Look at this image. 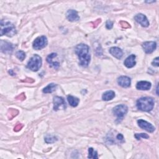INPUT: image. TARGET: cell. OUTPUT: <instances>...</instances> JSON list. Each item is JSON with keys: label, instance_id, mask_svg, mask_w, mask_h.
<instances>
[{"label": "cell", "instance_id": "1", "mask_svg": "<svg viewBox=\"0 0 159 159\" xmlns=\"http://www.w3.org/2000/svg\"><path fill=\"white\" fill-rule=\"evenodd\" d=\"M75 53L79 58L80 65L83 67L88 66L91 59L89 47L84 43L78 44L75 47Z\"/></svg>", "mask_w": 159, "mask_h": 159}, {"label": "cell", "instance_id": "2", "mask_svg": "<svg viewBox=\"0 0 159 159\" xmlns=\"http://www.w3.org/2000/svg\"><path fill=\"white\" fill-rule=\"evenodd\" d=\"M136 105L139 110L149 112L154 107V101L150 97H142L137 101Z\"/></svg>", "mask_w": 159, "mask_h": 159}, {"label": "cell", "instance_id": "3", "mask_svg": "<svg viewBox=\"0 0 159 159\" xmlns=\"http://www.w3.org/2000/svg\"><path fill=\"white\" fill-rule=\"evenodd\" d=\"M16 34L14 25L10 22H5L1 20V35H6L8 37H12Z\"/></svg>", "mask_w": 159, "mask_h": 159}, {"label": "cell", "instance_id": "4", "mask_svg": "<svg viewBox=\"0 0 159 159\" xmlns=\"http://www.w3.org/2000/svg\"><path fill=\"white\" fill-rule=\"evenodd\" d=\"M42 58L38 55H34L27 63V68L33 71H38L42 66Z\"/></svg>", "mask_w": 159, "mask_h": 159}, {"label": "cell", "instance_id": "5", "mask_svg": "<svg viewBox=\"0 0 159 159\" xmlns=\"http://www.w3.org/2000/svg\"><path fill=\"white\" fill-rule=\"evenodd\" d=\"M128 111V108L125 104H120L116 106L113 109L114 114L117 117L118 120H122L125 116Z\"/></svg>", "mask_w": 159, "mask_h": 159}, {"label": "cell", "instance_id": "6", "mask_svg": "<svg viewBox=\"0 0 159 159\" xmlns=\"http://www.w3.org/2000/svg\"><path fill=\"white\" fill-rule=\"evenodd\" d=\"M47 42H47V37L44 35H42L35 39V40L33 42L32 46L35 50H39L46 47V45H47Z\"/></svg>", "mask_w": 159, "mask_h": 159}, {"label": "cell", "instance_id": "7", "mask_svg": "<svg viewBox=\"0 0 159 159\" xmlns=\"http://www.w3.org/2000/svg\"><path fill=\"white\" fill-rule=\"evenodd\" d=\"M66 108V102L63 98L55 96L53 98V109L58 111L59 109H65Z\"/></svg>", "mask_w": 159, "mask_h": 159}, {"label": "cell", "instance_id": "8", "mask_svg": "<svg viewBox=\"0 0 159 159\" xmlns=\"http://www.w3.org/2000/svg\"><path fill=\"white\" fill-rule=\"evenodd\" d=\"M137 123H138V125L139 126L147 130V132H153L154 130H155V127L150 123L143 120V119H139L137 120Z\"/></svg>", "mask_w": 159, "mask_h": 159}, {"label": "cell", "instance_id": "9", "mask_svg": "<svg viewBox=\"0 0 159 159\" xmlns=\"http://www.w3.org/2000/svg\"><path fill=\"white\" fill-rule=\"evenodd\" d=\"M142 47L146 53H151L155 50L157 47V43L153 41L145 42L143 43Z\"/></svg>", "mask_w": 159, "mask_h": 159}, {"label": "cell", "instance_id": "10", "mask_svg": "<svg viewBox=\"0 0 159 159\" xmlns=\"http://www.w3.org/2000/svg\"><path fill=\"white\" fill-rule=\"evenodd\" d=\"M134 19L137 22L140 24L142 27H147L149 25V22L147 18V17L143 14L139 13L135 16Z\"/></svg>", "mask_w": 159, "mask_h": 159}, {"label": "cell", "instance_id": "11", "mask_svg": "<svg viewBox=\"0 0 159 159\" xmlns=\"http://www.w3.org/2000/svg\"><path fill=\"white\" fill-rule=\"evenodd\" d=\"M1 50L4 53H11L13 50V45L12 43L1 40Z\"/></svg>", "mask_w": 159, "mask_h": 159}, {"label": "cell", "instance_id": "12", "mask_svg": "<svg viewBox=\"0 0 159 159\" xmlns=\"http://www.w3.org/2000/svg\"><path fill=\"white\" fill-rule=\"evenodd\" d=\"M117 83L120 86L123 88H128L130 86L131 80L128 76H122L118 78Z\"/></svg>", "mask_w": 159, "mask_h": 159}, {"label": "cell", "instance_id": "13", "mask_svg": "<svg viewBox=\"0 0 159 159\" xmlns=\"http://www.w3.org/2000/svg\"><path fill=\"white\" fill-rule=\"evenodd\" d=\"M57 57V54L55 53H52L50 54L47 57V61L50 65L51 66L55 68H58L60 66V63H58V61H55L54 59Z\"/></svg>", "mask_w": 159, "mask_h": 159}, {"label": "cell", "instance_id": "14", "mask_svg": "<svg viewBox=\"0 0 159 159\" xmlns=\"http://www.w3.org/2000/svg\"><path fill=\"white\" fill-rule=\"evenodd\" d=\"M66 17L68 20L71 22L78 21L80 20V16L78 14L77 11L73 9H70L66 12Z\"/></svg>", "mask_w": 159, "mask_h": 159}, {"label": "cell", "instance_id": "15", "mask_svg": "<svg viewBox=\"0 0 159 159\" xmlns=\"http://www.w3.org/2000/svg\"><path fill=\"white\" fill-rule=\"evenodd\" d=\"M109 53L114 57H116L117 59H120L123 55V52L122 50L119 48V47H111L109 49Z\"/></svg>", "mask_w": 159, "mask_h": 159}, {"label": "cell", "instance_id": "16", "mask_svg": "<svg viewBox=\"0 0 159 159\" xmlns=\"http://www.w3.org/2000/svg\"><path fill=\"white\" fill-rule=\"evenodd\" d=\"M135 55H130V56H129L124 61V65L127 67V68H132L133 66H135L136 62H135Z\"/></svg>", "mask_w": 159, "mask_h": 159}, {"label": "cell", "instance_id": "17", "mask_svg": "<svg viewBox=\"0 0 159 159\" xmlns=\"http://www.w3.org/2000/svg\"><path fill=\"white\" fill-rule=\"evenodd\" d=\"M151 88V83L146 81H141L137 83L136 88L139 90H148Z\"/></svg>", "mask_w": 159, "mask_h": 159}, {"label": "cell", "instance_id": "18", "mask_svg": "<svg viewBox=\"0 0 159 159\" xmlns=\"http://www.w3.org/2000/svg\"><path fill=\"white\" fill-rule=\"evenodd\" d=\"M115 97V93L113 91H107L105 92L102 96V99L104 101H110Z\"/></svg>", "mask_w": 159, "mask_h": 159}, {"label": "cell", "instance_id": "19", "mask_svg": "<svg viewBox=\"0 0 159 159\" xmlns=\"http://www.w3.org/2000/svg\"><path fill=\"white\" fill-rule=\"evenodd\" d=\"M67 100L69 104L73 107H76L80 102V100L78 98L71 95H68L67 96Z\"/></svg>", "mask_w": 159, "mask_h": 159}, {"label": "cell", "instance_id": "20", "mask_svg": "<svg viewBox=\"0 0 159 159\" xmlns=\"http://www.w3.org/2000/svg\"><path fill=\"white\" fill-rule=\"evenodd\" d=\"M56 88H57V84L54 83H50L48 86H47L45 88H43V92L44 93H50L54 91Z\"/></svg>", "mask_w": 159, "mask_h": 159}, {"label": "cell", "instance_id": "21", "mask_svg": "<svg viewBox=\"0 0 159 159\" xmlns=\"http://www.w3.org/2000/svg\"><path fill=\"white\" fill-rule=\"evenodd\" d=\"M57 140V139L56 137L52 135H47L45 137V141L47 143H51L56 142Z\"/></svg>", "mask_w": 159, "mask_h": 159}, {"label": "cell", "instance_id": "22", "mask_svg": "<svg viewBox=\"0 0 159 159\" xmlns=\"http://www.w3.org/2000/svg\"><path fill=\"white\" fill-rule=\"evenodd\" d=\"M88 158H98L97 152L95 151L93 148H89L88 149Z\"/></svg>", "mask_w": 159, "mask_h": 159}, {"label": "cell", "instance_id": "23", "mask_svg": "<svg viewBox=\"0 0 159 159\" xmlns=\"http://www.w3.org/2000/svg\"><path fill=\"white\" fill-rule=\"evenodd\" d=\"M16 55L17 58L18 59H19L20 60H21V61H23V60L25 59V57H26L25 53L24 52L22 51V50L17 51V52H16Z\"/></svg>", "mask_w": 159, "mask_h": 159}, {"label": "cell", "instance_id": "24", "mask_svg": "<svg viewBox=\"0 0 159 159\" xmlns=\"http://www.w3.org/2000/svg\"><path fill=\"white\" fill-rule=\"evenodd\" d=\"M135 137L137 139V140H140L141 137L142 138H145V139H148L149 136L145 133H142V134H135Z\"/></svg>", "mask_w": 159, "mask_h": 159}, {"label": "cell", "instance_id": "25", "mask_svg": "<svg viewBox=\"0 0 159 159\" xmlns=\"http://www.w3.org/2000/svg\"><path fill=\"white\" fill-rule=\"evenodd\" d=\"M106 28L107 29H111L112 28V26H113V22L109 20H107L106 22Z\"/></svg>", "mask_w": 159, "mask_h": 159}, {"label": "cell", "instance_id": "26", "mask_svg": "<svg viewBox=\"0 0 159 159\" xmlns=\"http://www.w3.org/2000/svg\"><path fill=\"white\" fill-rule=\"evenodd\" d=\"M152 65L155 66H159V63H158V57H157L155 58L153 61H152Z\"/></svg>", "mask_w": 159, "mask_h": 159}, {"label": "cell", "instance_id": "27", "mask_svg": "<svg viewBox=\"0 0 159 159\" xmlns=\"http://www.w3.org/2000/svg\"><path fill=\"white\" fill-rule=\"evenodd\" d=\"M116 138H117V139L119 141H120V142H124V137H123V135H122L121 134H118L116 136Z\"/></svg>", "mask_w": 159, "mask_h": 159}, {"label": "cell", "instance_id": "28", "mask_svg": "<svg viewBox=\"0 0 159 159\" xmlns=\"http://www.w3.org/2000/svg\"><path fill=\"white\" fill-rule=\"evenodd\" d=\"M120 24L124 28H129V27H130L129 24L128 23H127L126 22H120Z\"/></svg>", "mask_w": 159, "mask_h": 159}, {"label": "cell", "instance_id": "29", "mask_svg": "<svg viewBox=\"0 0 159 159\" xmlns=\"http://www.w3.org/2000/svg\"><path fill=\"white\" fill-rule=\"evenodd\" d=\"M22 127V125L20 124H18L15 127H14V130L15 131H18L19 130H20Z\"/></svg>", "mask_w": 159, "mask_h": 159}]
</instances>
